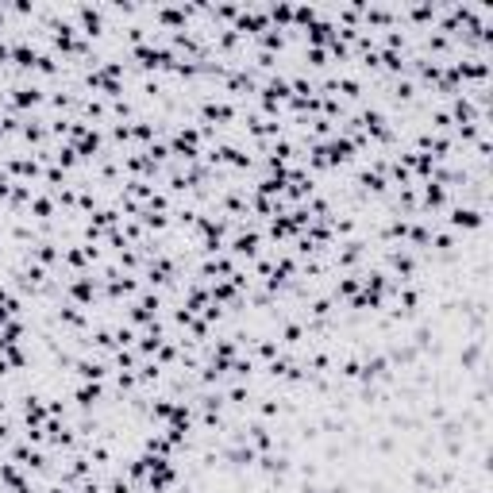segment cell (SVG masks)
Listing matches in <instances>:
<instances>
[{
    "label": "cell",
    "instance_id": "cell-1",
    "mask_svg": "<svg viewBox=\"0 0 493 493\" xmlns=\"http://www.w3.org/2000/svg\"><path fill=\"white\" fill-rule=\"evenodd\" d=\"M485 216L490 212H482V209H474V204H451L447 209V216H443V227L447 232H485Z\"/></svg>",
    "mask_w": 493,
    "mask_h": 493
},
{
    "label": "cell",
    "instance_id": "cell-2",
    "mask_svg": "<svg viewBox=\"0 0 493 493\" xmlns=\"http://www.w3.org/2000/svg\"><path fill=\"white\" fill-rule=\"evenodd\" d=\"M70 401H74L81 412H92V409H101V405L108 401V385L104 382H77L74 393H70Z\"/></svg>",
    "mask_w": 493,
    "mask_h": 493
},
{
    "label": "cell",
    "instance_id": "cell-3",
    "mask_svg": "<svg viewBox=\"0 0 493 493\" xmlns=\"http://www.w3.org/2000/svg\"><path fill=\"white\" fill-rule=\"evenodd\" d=\"M159 312H162V293H139V297H135V305L131 309H127V320H131V328L135 324H154V320H159Z\"/></svg>",
    "mask_w": 493,
    "mask_h": 493
},
{
    "label": "cell",
    "instance_id": "cell-4",
    "mask_svg": "<svg viewBox=\"0 0 493 493\" xmlns=\"http://www.w3.org/2000/svg\"><path fill=\"white\" fill-rule=\"evenodd\" d=\"M74 378L77 382H108L112 366H108V359H101V355H85V359L74 362Z\"/></svg>",
    "mask_w": 493,
    "mask_h": 493
},
{
    "label": "cell",
    "instance_id": "cell-5",
    "mask_svg": "<svg viewBox=\"0 0 493 493\" xmlns=\"http://www.w3.org/2000/svg\"><path fill=\"white\" fill-rule=\"evenodd\" d=\"M305 35H309V47H324V42L335 39V24H328V19H316V24H312Z\"/></svg>",
    "mask_w": 493,
    "mask_h": 493
},
{
    "label": "cell",
    "instance_id": "cell-6",
    "mask_svg": "<svg viewBox=\"0 0 493 493\" xmlns=\"http://www.w3.org/2000/svg\"><path fill=\"white\" fill-rule=\"evenodd\" d=\"M54 209H58V204H54V197H51V193H42V197H35V201H31V216L39 220V224L54 220Z\"/></svg>",
    "mask_w": 493,
    "mask_h": 493
},
{
    "label": "cell",
    "instance_id": "cell-7",
    "mask_svg": "<svg viewBox=\"0 0 493 493\" xmlns=\"http://www.w3.org/2000/svg\"><path fill=\"white\" fill-rule=\"evenodd\" d=\"M259 42H262V51H266V54H274V51H285V35L277 31V27H270V31H262V35H259Z\"/></svg>",
    "mask_w": 493,
    "mask_h": 493
},
{
    "label": "cell",
    "instance_id": "cell-8",
    "mask_svg": "<svg viewBox=\"0 0 493 493\" xmlns=\"http://www.w3.org/2000/svg\"><path fill=\"white\" fill-rule=\"evenodd\" d=\"M35 74H42V77H54V74H58V62H54V54L39 51V62H35Z\"/></svg>",
    "mask_w": 493,
    "mask_h": 493
},
{
    "label": "cell",
    "instance_id": "cell-9",
    "mask_svg": "<svg viewBox=\"0 0 493 493\" xmlns=\"http://www.w3.org/2000/svg\"><path fill=\"white\" fill-rule=\"evenodd\" d=\"M266 16L274 19V24H289L293 27V8H289V4H270Z\"/></svg>",
    "mask_w": 493,
    "mask_h": 493
},
{
    "label": "cell",
    "instance_id": "cell-10",
    "mask_svg": "<svg viewBox=\"0 0 493 493\" xmlns=\"http://www.w3.org/2000/svg\"><path fill=\"white\" fill-rule=\"evenodd\" d=\"M305 58H309V66L324 70L328 66V47H309V51H305Z\"/></svg>",
    "mask_w": 493,
    "mask_h": 493
},
{
    "label": "cell",
    "instance_id": "cell-11",
    "mask_svg": "<svg viewBox=\"0 0 493 493\" xmlns=\"http://www.w3.org/2000/svg\"><path fill=\"white\" fill-rule=\"evenodd\" d=\"M0 24H4V8H0Z\"/></svg>",
    "mask_w": 493,
    "mask_h": 493
}]
</instances>
